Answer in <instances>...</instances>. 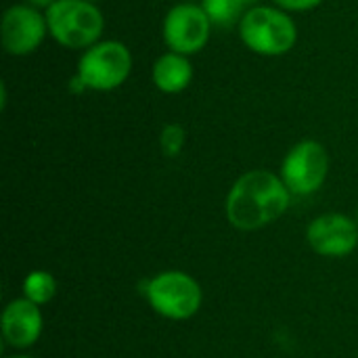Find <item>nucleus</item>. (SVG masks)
<instances>
[{
	"instance_id": "4be33fe9",
	"label": "nucleus",
	"mask_w": 358,
	"mask_h": 358,
	"mask_svg": "<svg viewBox=\"0 0 358 358\" xmlns=\"http://www.w3.org/2000/svg\"><path fill=\"white\" fill-rule=\"evenodd\" d=\"M357 222H358V212H357Z\"/></svg>"
},
{
	"instance_id": "f3484780",
	"label": "nucleus",
	"mask_w": 358,
	"mask_h": 358,
	"mask_svg": "<svg viewBox=\"0 0 358 358\" xmlns=\"http://www.w3.org/2000/svg\"><path fill=\"white\" fill-rule=\"evenodd\" d=\"M27 2H29V6H36V8H48L57 0H27Z\"/></svg>"
},
{
	"instance_id": "7ed1b4c3",
	"label": "nucleus",
	"mask_w": 358,
	"mask_h": 358,
	"mask_svg": "<svg viewBox=\"0 0 358 358\" xmlns=\"http://www.w3.org/2000/svg\"><path fill=\"white\" fill-rule=\"evenodd\" d=\"M44 15L50 36L65 48L94 46L105 27L103 13L88 0H57Z\"/></svg>"
},
{
	"instance_id": "423d86ee",
	"label": "nucleus",
	"mask_w": 358,
	"mask_h": 358,
	"mask_svg": "<svg viewBox=\"0 0 358 358\" xmlns=\"http://www.w3.org/2000/svg\"><path fill=\"white\" fill-rule=\"evenodd\" d=\"M329 172V155L325 147L317 141H300L289 149L281 164L279 176L292 195H313L317 193Z\"/></svg>"
},
{
	"instance_id": "a211bd4d",
	"label": "nucleus",
	"mask_w": 358,
	"mask_h": 358,
	"mask_svg": "<svg viewBox=\"0 0 358 358\" xmlns=\"http://www.w3.org/2000/svg\"><path fill=\"white\" fill-rule=\"evenodd\" d=\"M0 107L4 109L6 107V86L0 84Z\"/></svg>"
},
{
	"instance_id": "6ab92c4d",
	"label": "nucleus",
	"mask_w": 358,
	"mask_h": 358,
	"mask_svg": "<svg viewBox=\"0 0 358 358\" xmlns=\"http://www.w3.org/2000/svg\"><path fill=\"white\" fill-rule=\"evenodd\" d=\"M6 358H34V357H27V355H13V357H6Z\"/></svg>"
},
{
	"instance_id": "f257e3e1",
	"label": "nucleus",
	"mask_w": 358,
	"mask_h": 358,
	"mask_svg": "<svg viewBox=\"0 0 358 358\" xmlns=\"http://www.w3.org/2000/svg\"><path fill=\"white\" fill-rule=\"evenodd\" d=\"M292 193L283 178L268 170H250L241 174L224 201V214L237 231H260L277 222L289 208Z\"/></svg>"
},
{
	"instance_id": "f8f14e48",
	"label": "nucleus",
	"mask_w": 358,
	"mask_h": 358,
	"mask_svg": "<svg viewBox=\"0 0 358 358\" xmlns=\"http://www.w3.org/2000/svg\"><path fill=\"white\" fill-rule=\"evenodd\" d=\"M21 292H23V298H27L29 302L44 306L57 296V279L52 273L42 271V268L29 271L21 283Z\"/></svg>"
},
{
	"instance_id": "4468645a",
	"label": "nucleus",
	"mask_w": 358,
	"mask_h": 358,
	"mask_svg": "<svg viewBox=\"0 0 358 358\" xmlns=\"http://www.w3.org/2000/svg\"><path fill=\"white\" fill-rule=\"evenodd\" d=\"M187 141V132L180 124H166L159 134V147L166 157H178Z\"/></svg>"
},
{
	"instance_id": "0eeeda50",
	"label": "nucleus",
	"mask_w": 358,
	"mask_h": 358,
	"mask_svg": "<svg viewBox=\"0 0 358 358\" xmlns=\"http://www.w3.org/2000/svg\"><path fill=\"white\" fill-rule=\"evenodd\" d=\"M210 31L212 21L199 4H176L164 19V42L172 52H180L185 57L199 52L210 40Z\"/></svg>"
},
{
	"instance_id": "39448f33",
	"label": "nucleus",
	"mask_w": 358,
	"mask_h": 358,
	"mask_svg": "<svg viewBox=\"0 0 358 358\" xmlns=\"http://www.w3.org/2000/svg\"><path fill=\"white\" fill-rule=\"evenodd\" d=\"M132 69V55L126 44L115 40L96 42L78 61V76L90 90H113L122 86Z\"/></svg>"
},
{
	"instance_id": "aec40b11",
	"label": "nucleus",
	"mask_w": 358,
	"mask_h": 358,
	"mask_svg": "<svg viewBox=\"0 0 358 358\" xmlns=\"http://www.w3.org/2000/svg\"><path fill=\"white\" fill-rule=\"evenodd\" d=\"M252 2H258V0H243V4H252Z\"/></svg>"
},
{
	"instance_id": "412c9836",
	"label": "nucleus",
	"mask_w": 358,
	"mask_h": 358,
	"mask_svg": "<svg viewBox=\"0 0 358 358\" xmlns=\"http://www.w3.org/2000/svg\"><path fill=\"white\" fill-rule=\"evenodd\" d=\"M88 2H99V0H88Z\"/></svg>"
},
{
	"instance_id": "9b49d317",
	"label": "nucleus",
	"mask_w": 358,
	"mask_h": 358,
	"mask_svg": "<svg viewBox=\"0 0 358 358\" xmlns=\"http://www.w3.org/2000/svg\"><path fill=\"white\" fill-rule=\"evenodd\" d=\"M193 80V67L180 52H166L153 65V82L166 94L182 92Z\"/></svg>"
},
{
	"instance_id": "6e6552de",
	"label": "nucleus",
	"mask_w": 358,
	"mask_h": 358,
	"mask_svg": "<svg viewBox=\"0 0 358 358\" xmlns=\"http://www.w3.org/2000/svg\"><path fill=\"white\" fill-rule=\"evenodd\" d=\"M310 250L323 258H346L358 245V222L340 212L321 214L306 229Z\"/></svg>"
},
{
	"instance_id": "ddd939ff",
	"label": "nucleus",
	"mask_w": 358,
	"mask_h": 358,
	"mask_svg": "<svg viewBox=\"0 0 358 358\" xmlns=\"http://www.w3.org/2000/svg\"><path fill=\"white\" fill-rule=\"evenodd\" d=\"M203 10L208 13L212 25L229 27L243 10V0H201Z\"/></svg>"
},
{
	"instance_id": "f03ea898",
	"label": "nucleus",
	"mask_w": 358,
	"mask_h": 358,
	"mask_svg": "<svg viewBox=\"0 0 358 358\" xmlns=\"http://www.w3.org/2000/svg\"><path fill=\"white\" fill-rule=\"evenodd\" d=\"M143 296L159 317L168 321H189L203 304L199 281L185 271H162L145 281Z\"/></svg>"
},
{
	"instance_id": "9d476101",
	"label": "nucleus",
	"mask_w": 358,
	"mask_h": 358,
	"mask_svg": "<svg viewBox=\"0 0 358 358\" xmlns=\"http://www.w3.org/2000/svg\"><path fill=\"white\" fill-rule=\"evenodd\" d=\"M44 329V317L38 304L29 302L27 298L10 300L0 317V331L6 346L15 350L31 348Z\"/></svg>"
},
{
	"instance_id": "1a4fd4ad",
	"label": "nucleus",
	"mask_w": 358,
	"mask_h": 358,
	"mask_svg": "<svg viewBox=\"0 0 358 358\" xmlns=\"http://www.w3.org/2000/svg\"><path fill=\"white\" fill-rule=\"evenodd\" d=\"M46 31H48L46 15L38 13L36 6L13 4L2 15L0 38L8 55L23 57L34 52L42 44Z\"/></svg>"
},
{
	"instance_id": "2eb2a0df",
	"label": "nucleus",
	"mask_w": 358,
	"mask_h": 358,
	"mask_svg": "<svg viewBox=\"0 0 358 358\" xmlns=\"http://www.w3.org/2000/svg\"><path fill=\"white\" fill-rule=\"evenodd\" d=\"M321 2L323 0H275V4L281 6L283 10H310Z\"/></svg>"
},
{
	"instance_id": "dca6fc26",
	"label": "nucleus",
	"mask_w": 358,
	"mask_h": 358,
	"mask_svg": "<svg viewBox=\"0 0 358 358\" xmlns=\"http://www.w3.org/2000/svg\"><path fill=\"white\" fill-rule=\"evenodd\" d=\"M69 90H71V92H84V90H86V84L80 80V76H78V73H76V76H73V80L69 82Z\"/></svg>"
},
{
	"instance_id": "20e7f679",
	"label": "nucleus",
	"mask_w": 358,
	"mask_h": 358,
	"mask_svg": "<svg viewBox=\"0 0 358 358\" xmlns=\"http://www.w3.org/2000/svg\"><path fill=\"white\" fill-rule=\"evenodd\" d=\"M239 36L243 44L258 55L279 57L294 48L298 40L296 23L285 10L273 6H252L241 15Z\"/></svg>"
}]
</instances>
